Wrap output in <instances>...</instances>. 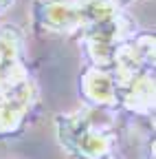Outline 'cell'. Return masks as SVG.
<instances>
[{
    "label": "cell",
    "instance_id": "6da1fadb",
    "mask_svg": "<svg viewBox=\"0 0 156 159\" xmlns=\"http://www.w3.org/2000/svg\"><path fill=\"white\" fill-rule=\"evenodd\" d=\"M84 93L90 102H95L97 106H106L114 102L116 95V82L101 69H92L86 73L84 77Z\"/></svg>",
    "mask_w": 156,
    "mask_h": 159
},
{
    "label": "cell",
    "instance_id": "7a4b0ae2",
    "mask_svg": "<svg viewBox=\"0 0 156 159\" xmlns=\"http://www.w3.org/2000/svg\"><path fill=\"white\" fill-rule=\"evenodd\" d=\"M11 5H13V0H0V13H5Z\"/></svg>",
    "mask_w": 156,
    "mask_h": 159
}]
</instances>
